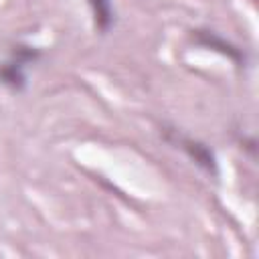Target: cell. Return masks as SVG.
Instances as JSON below:
<instances>
[{"mask_svg": "<svg viewBox=\"0 0 259 259\" xmlns=\"http://www.w3.org/2000/svg\"><path fill=\"white\" fill-rule=\"evenodd\" d=\"M42 51L28 42H18L12 47L8 59L0 63V85L14 93H22L28 85V69L38 63Z\"/></svg>", "mask_w": 259, "mask_h": 259, "instance_id": "obj_1", "label": "cell"}, {"mask_svg": "<svg viewBox=\"0 0 259 259\" xmlns=\"http://www.w3.org/2000/svg\"><path fill=\"white\" fill-rule=\"evenodd\" d=\"M162 138L168 144H172L174 148L182 150L202 172H206L212 178L219 176V160L210 146H206L204 142L180 132L178 127H170V125H162Z\"/></svg>", "mask_w": 259, "mask_h": 259, "instance_id": "obj_2", "label": "cell"}, {"mask_svg": "<svg viewBox=\"0 0 259 259\" xmlns=\"http://www.w3.org/2000/svg\"><path fill=\"white\" fill-rule=\"evenodd\" d=\"M190 40L196 47H202V49H208V51H214V53L227 57L237 67H245L249 63V55L241 47H237L235 42H231L229 38L221 36L219 32H214L210 28H196V30H192L190 32Z\"/></svg>", "mask_w": 259, "mask_h": 259, "instance_id": "obj_3", "label": "cell"}, {"mask_svg": "<svg viewBox=\"0 0 259 259\" xmlns=\"http://www.w3.org/2000/svg\"><path fill=\"white\" fill-rule=\"evenodd\" d=\"M91 14H93V24L99 34H107L115 26V8L111 0H87Z\"/></svg>", "mask_w": 259, "mask_h": 259, "instance_id": "obj_4", "label": "cell"}]
</instances>
